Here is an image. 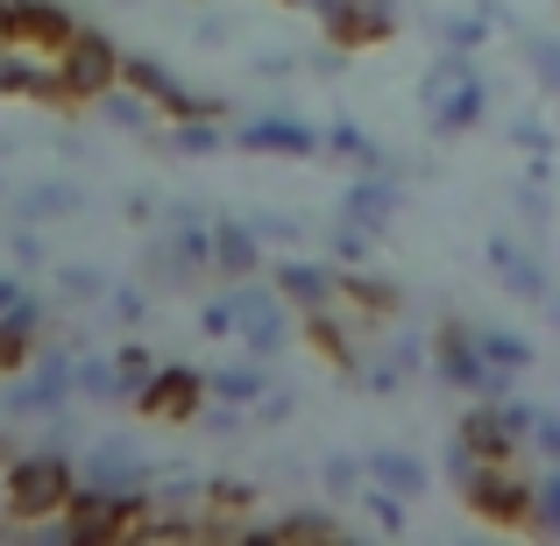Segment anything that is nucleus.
Masks as SVG:
<instances>
[{
  "label": "nucleus",
  "mask_w": 560,
  "mask_h": 546,
  "mask_svg": "<svg viewBox=\"0 0 560 546\" xmlns=\"http://www.w3.org/2000/svg\"><path fill=\"white\" fill-rule=\"evenodd\" d=\"M419 114H425V136L454 142L468 128H482L490 114V79L476 71V50H440L419 79Z\"/></svg>",
  "instance_id": "1"
},
{
  "label": "nucleus",
  "mask_w": 560,
  "mask_h": 546,
  "mask_svg": "<svg viewBox=\"0 0 560 546\" xmlns=\"http://www.w3.org/2000/svg\"><path fill=\"white\" fill-rule=\"evenodd\" d=\"M79 490V462L65 448H28L0 468V504H8L14 525H57Z\"/></svg>",
  "instance_id": "2"
},
{
  "label": "nucleus",
  "mask_w": 560,
  "mask_h": 546,
  "mask_svg": "<svg viewBox=\"0 0 560 546\" xmlns=\"http://www.w3.org/2000/svg\"><path fill=\"white\" fill-rule=\"evenodd\" d=\"M425 376L440 383V391H468V397H511V383H518V369H497L482 356L476 327L468 320H447V327L433 334V369Z\"/></svg>",
  "instance_id": "3"
},
{
  "label": "nucleus",
  "mask_w": 560,
  "mask_h": 546,
  "mask_svg": "<svg viewBox=\"0 0 560 546\" xmlns=\"http://www.w3.org/2000/svg\"><path fill=\"white\" fill-rule=\"evenodd\" d=\"M228 299H234V341L256 348V356H284L291 334H299V305L270 277H234Z\"/></svg>",
  "instance_id": "4"
},
{
  "label": "nucleus",
  "mask_w": 560,
  "mask_h": 546,
  "mask_svg": "<svg viewBox=\"0 0 560 546\" xmlns=\"http://www.w3.org/2000/svg\"><path fill=\"white\" fill-rule=\"evenodd\" d=\"M50 57H57V93H65V107H93L107 85H121V50H114L93 22H79Z\"/></svg>",
  "instance_id": "5"
},
{
  "label": "nucleus",
  "mask_w": 560,
  "mask_h": 546,
  "mask_svg": "<svg viewBox=\"0 0 560 546\" xmlns=\"http://www.w3.org/2000/svg\"><path fill=\"white\" fill-rule=\"evenodd\" d=\"M150 476H156V454L142 448L136 433H100L93 448L79 454V483L85 490L128 497V504H150Z\"/></svg>",
  "instance_id": "6"
},
{
  "label": "nucleus",
  "mask_w": 560,
  "mask_h": 546,
  "mask_svg": "<svg viewBox=\"0 0 560 546\" xmlns=\"http://www.w3.org/2000/svg\"><path fill=\"white\" fill-rule=\"evenodd\" d=\"M462 504L476 511L482 525L518 533V525H533V476L518 468V454H497V462H482L476 476L462 483Z\"/></svg>",
  "instance_id": "7"
},
{
  "label": "nucleus",
  "mask_w": 560,
  "mask_h": 546,
  "mask_svg": "<svg viewBox=\"0 0 560 546\" xmlns=\"http://www.w3.org/2000/svg\"><path fill=\"white\" fill-rule=\"evenodd\" d=\"M79 405V356L71 348H50L36 369H22V376L0 391V411L8 419H57V411Z\"/></svg>",
  "instance_id": "8"
},
{
  "label": "nucleus",
  "mask_w": 560,
  "mask_h": 546,
  "mask_svg": "<svg viewBox=\"0 0 560 546\" xmlns=\"http://www.w3.org/2000/svg\"><path fill=\"white\" fill-rule=\"evenodd\" d=\"M242 156H284V164H319L327 156V128H313L305 114H256V121L228 128Z\"/></svg>",
  "instance_id": "9"
},
{
  "label": "nucleus",
  "mask_w": 560,
  "mask_h": 546,
  "mask_svg": "<svg viewBox=\"0 0 560 546\" xmlns=\"http://www.w3.org/2000/svg\"><path fill=\"white\" fill-rule=\"evenodd\" d=\"M305 14H319V28H327L334 43H348V50L390 43L397 22H405V8H397V0H305Z\"/></svg>",
  "instance_id": "10"
},
{
  "label": "nucleus",
  "mask_w": 560,
  "mask_h": 546,
  "mask_svg": "<svg viewBox=\"0 0 560 546\" xmlns=\"http://www.w3.org/2000/svg\"><path fill=\"white\" fill-rule=\"evenodd\" d=\"M270 284L299 305V320L341 313V263H327V256H299V248H284L277 270H270Z\"/></svg>",
  "instance_id": "11"
},
{
  "label": "nucleus",
  "mask_w": 560,
  "mask_h": 546,
  "mask_svg": "<svg viewBox=\"0 0 560 546\" xmlns=\"http://www.w3.org/2000/svg\"><path fill=\"white\" fill-rule=\"evenodd\" d=\"M334 213L362 220V228L383 242V234H390V220L405 213V171H355V178L341 185V199H334Z\"/></svg>",
  "instance_id": "12"
},
{
  "label": "nucleus",
  "mask_w": 560,
  "mask_h": 546,
  "mask_svg": "<svg viewBox=\"0 0 560 546\" xmlns=\"http://www.w3.org/2000/svg\"><path fill=\"white\" fill-rule=\"evenodd\" d=\"M79 28V14L65 0H0V43H22V50H57V43Z\"/></svg>",
  "instance_id": "13"
},
{
  "label": "nucleus",
  "mask_w": 560,
  "mask_h": 546,
  "mask_svg": "<svg viewBox=\"0 0 560 546\" xmlns=\"http://www.w3.org/2000/svg\"><path fill=\"white\" fill-rule=\"evenodd\" d=\"M482 263H490V277H497V284H504L518 305H547L553 277H547V263L533 256V242H511V234H490V242H482Z\"/></svg>",
  "instance_id": "14"
},
{
  "label": "nucleus",
  "mask_w": 560,
  "mask_h": 546,
  "mask_svg": "<svg viewBox=\"0 0 560 546\" xmlns=\"http://www.w3.org/2000/svg\"><path fill=\"white\" fill-rule=\"evenodd\" d=\"M199 405H206V369H191V362H164L150 376V391L136 397L142 419H178V426L199 419Z\"/></svg>",
  "instance_id": "15"
},
{
  "label": "nucleus",
  "mask_w": 560,
  "mask_h": 546,
  "mask_svg": "<svg viewBox=\"0 0 560 546\" xmlns=\"http://www.w3.org/2000/svg\"><path fill=\"white\" fill-rule=\"evenodd\" d=\"M43 334H50V305L36 299V284H28L22 270H8L0 277V341L43 348Z\"/></svg>",
  "instance_id": "16"
},
{
  "label": "nucleus",
  "mask_w": 560,
  "mask_h": 546,
  "mask_svg": "<svg viewBox=\"0 0 560 546\" xmlns=\"http://www.w3.org/2000/svg\"><path fill=\"white\" fill-rule=\"evenodd\" d=\"M228 142L234 136H228V121H220V114H171V121L150 136V150L185 156V164H206V156H220Z\"/></svg>",
  "instance_id": "17"
},
{
  "label": "nucleus",
  "mask_w": 560,
  "mask_h": 546,
  "mask_svg": "<svg viewBox=\"0 0 560 546\" xmlns=\"http://www.w3.org/2000/svg\"><path fill=\"white\" fill-rule=\"evenodd\" d=\"M277 383V356H256V348H242L234 362H213L206 369V397H228V405H248L256 411V397Z\"/></svg>",
  "instance_id": "18"
},
{
  "label": "nucleus",
  "mask_w": 560,
  "mask_h": 546,
  "mask_svg": "<svg viewBox=\"0 0 560 546\" xmlns=\"http://www.w3.org/2000/svg\"><path fill=\"white\" fill-rule=\"evenodd\" d=\"M262 256H270V248H262V234L248 228V220H234V213H213V270L228 277H262Z\"/></svg>",
  "instance_id": "19"
},
{
  "label": "nucleus",
  "mask_w": 560,
  "mask_h": 546,
  "mask_svg": "<svg viewBox=\"0 0 560 546\" xmlns=\"http://www.w3.org/2000/svg\"><path fill=\"white\" fill-rule=\"evenodd\" d=\"M93 121H107L114 136H142V142H150L156 128H164V107H156V100H142L136 85L121 79V85H107V93L93 100Z\"/></svg>",
  "instance_id": "20"
},
{
  "label": "nucleus",
  "mask_w": 560,
  "mask_h": 546,
  "mask_svg": "<svg viewBox=\"0 0 560 546\" xmlns=\"http://www.w3.org/2000/svg\"><path fill=\"white\" fill-rule=\"evenodd\" d=\"M79 213H85V191L71 178H36L22 199L8 206V220H36V228H50V220H79Z\"/></svg>",
  "instance_id": "21"
},
{
  "label": "nucleus",
  "mask_w": 560,
  "mask_h": 546,
  "mask_svg": "<svg viewBox=\"0 0 560 546\" xmlns=\"http://www.w3.org/2000/svg\"><path fill=\"white\" fill-rule=\"evenodd\" d=\"M362 462H370V483H383V490H397V497H411V504L433 490V468H425L419 454H405V448H376V454H362Z\"/></svg>",
  "instance_id": "22"
},
{
  "label": "nucleus",
  "mask_w": 560,
  "mask_h": 546,
  "mask_svg": "<svg viewBox=\"0 0 560 546\" xmlns=\"http://www.w3.org/2000/svg\"><path fill=\"white\" fill-rule=\"evenodd\" d=\"M327 156H341V164H355V171H397V156L383 150L362 121H327Z\"/></svg>",
  "instance_id": "23"
},
{
  "label": "nucleus",
  "mask_w": 560,
  "mask_h": 546,
  "mask_svg": "<svg viewBox=\"0 0 560 546\" xmlns=\"http://www.w3.org/2000/svg\"><path fill=\"white\" fill-rule=\"evenodd\" d=\"M319 256H327V263H341V270H355V263H370V256H376V234L362 228V220L334 213L327 228H319Z\"/></svg>",
  "instance_id": "24"
},
{
  "label": "nucleus",
  "mask_w": 560,
  "mask_h": 546,
  "mask_svg": "<svg viewBox=\"0 0 560 546\" xmlns=\"http://www.w3.org/2000/svg\"><path fill=\"white\" fill-rule=\"evenodd\" d=\"M248 228L262 234V248H270V256H284V248H313V242H319V228H313L305 213H277V206H270V213H248Z\"/></svg>",
  "instance_id": "25"
},
{
  "label": "nucleus",
  "mask_w": 560,
  "mask_h": 546,
  "mask_svg": "<svg viewBox=\"0 0 560 546\" xmlns=\"http://www.w3.org/2000/svg\"><path fill=\"white\" fill-rule=\"evenodd\" d=\"M433 43H440V50H482V43H490V14H482V8L433 14Z\"/></svg>",
  "instance_id": "26"
},
{
  "label": "nucleus",
  "mask_w": 560,
  "mask_h": 546,
  "mask_svg": "<svg viewBox=\"0 0 560 546\" xmlns=\"http://www.w3.org/2000/svg\"><path fill=\"white\" fill-rule=\"evenodd\" d=\"M107 291H114L107 270H93V263H57V299L65 305H107Z\"/></svg>",
  "instance_id": "27"
},
{
  "label": "nucleus",
  "mask_w": 560,
  "mask_h": 546,
  "mask_svg": "<svg viewBox=\"0 0 560 546\" xmlns=\"http://www.w3.org/2000/svg\"><path fill=\"white\" fill-rule=\"evenodd\" d=\"M79 405H121V369H114V356H93V348L79 356Z\"/></svg>",
  "instance_id": "28"
},
{
  "label": "nucleus",
  "mask_w": 560,
  "mask_h": 546,
  "mask_svg": "<svg viewBox=\"0 0 560 546\" xmlns=\"http://www.w3.org/2000/svg\"><path fill=\"white\" fill-rule=\"evenodd\" d=\"M518 57L533 65V79L560 100V36H553V28H525V36H518Z\"/></svg>",
  "instance_id": "29"
},
{
  "label": "nucleus",
  "mask_w": 560,
  "mask_h": 546,
  "mask_svg": "<svg viewBox=\"0 0 560 546\" xmlns=\"http://www.w3.org/2000/svg\"><path fill=\"white\" fill-rule=\"evenodd\" d=\"M114 369H121V405L136 411V397L150 391V376H156L164 362H156V356H150L142 341H121V348H114Z\"/></svg>",
  "instance_id": "30"
},
{
  "label": "nucleus",
  "mask_w": 560,
  "mask_h": 546,
  "mask_svg": "<svg viewBox=\"0 0 560 546\" xmlns=\"http://www.w3.org/2000/svg\"><path fill=\"white\" fill-rule=\"evenodd\" d=\"M476 341H482V356H490L497 369H533L539 362V348L525 341L518 327H476Z\"/></svg>",
  "instance_id": "31"
},
{
  "label": "nucleus",
  "mask_w": 560,
  "mask_h": 546,
  "mask_svg": "<svg viewBox=\"0 0 560 546\" xmlns=\"http://www.w3.org/2000/svg\"><path fill=\"white\" fill-rule=\"evenodd\" d=\"M8 263H14L22 277L50 270V242H43V228H36V220H8Z\"/></svg>",
  "instance_id": "32"
},
{
  "label": "nucleus",
  "mask_w": 560,
  "mask_h": 546,
  "mask_svg": "<svg viewBox=\"0 0 560 546\" xmlns=\"http://www.w3.org/2000/svg\"><path fill=\"white\" fill-rule=\"evenodd\" d=\"M191 426H199L206 440H242L248 426H256V411H248V405H228V397H206V405H199V419H191Z\"/></svg>",
  "instance_id": "33"
},
{
  "label": "nucleus",
  "mask_w": 560,
  "mask_h": 546,
  "mask_svg": "<svg viewBox=\"0 0 560 546\" xmlns=\"http://www.w3.org/2000/svg\"><path fill=\"white\" fill-rule=\"evenodd\" d=\"M355 504L370 511V525H376V533H405V511H411V497L383 490V483H362V490H355Z\"/></svg>",
  "instance_id": "34"
},
{
  "label": "nucleus",
  "mask_w": 560,
  "mask_h": 546,
  "mask_svg": "<svg viewBox=\"0 0 560 546\" xmlns=\"http://www.w3.org/2000/svg\"><path fill=\"white\" fill-rule=\"evenodd\" d=\"M511 142H518V156H553L560 121H547V114H511Z\"/></svg>",
  "instance_id": "35"
},
{
  "label": "nucleus",
  "mask_w": 560,
  "mask_h": 546,
  "mask_svg": "<svg viewBox=\"0 0 560 546\" xmlns=\"http://www.w3.org/2000/svg\"><path fill=\"white\" fill-rule=\"evenodd\" d=\"M533 533H553L560 539V462H547L533 476Z\"/></svg>",
  "instance_id": "36"
},
{
  "label": "nucleus",
  "mask_w": 560,
  "mask_h": 546,
  "mask_svg": "<svg viewBox=\"0 0 560 546\" xmlns=\"http://www.w3.org/2000/svg\"><path fill=\"white\" fill-rule=\"evenodd\" d=\"M100 313H107L114 327H128V334H136L142 320H150V284H114V291H107V305H100Z\"/></svg>",
  "instance_id": "37"
},
{
  "label": "nucleus",
  "mask_w": 560,
  "mask_h": 546,
  "mask_svg": "<svg viewBox=\"0 0 560 546\" xmlns=\"http://www.w3.org/2000/svg\"><path fill=\"white\" fill-rule=\"evenodd\" d=\"M256 504V483H242V476H206V525L220 519V511H248Z\"/></svg>",
  "instance_id": "38"
},
{
  "label": "nucleus",
  "mask_w": 560,
  "mask_h": 546,
  "mask_svg": "<svg viewBox=\"0 0 560 546\" xmlns=\"http://www.w3.org/2000/svg\"><path fill=\"white\" fill-rule=\"evenodd\" d=\"M319 483H327V497H355L362 483H370V462H362V454H327V462H319Z\"/></svg>",
  "instance_id": "39"
},
{
  "label": "nucleus",
  "mask_w": 560,
  "mask_h": 546,
  "mask_svg": "<svg viewBox=\"0 0 560 546\" xmlns=\"http://www.w3.org/2000/svg\"><path fill=\"white\" fill-rule=\"evenodd\" d=\"M341 525H334V511H284L277 519V539H334Z\"/></svg>",
  "instance_id": "40"
},
{
  "label": "nucleus",
  "mask_w": 560,
  "mask_h": 546,
  "mask_svg": "<svg viewBox=\"0 0 560 546\" xmlns=\"http://www.w3.org/2000/svg\"><path fill=\"white\" fill-rule=\"evenodd\" d=\"M511 213H518L525 228L539 234V228H547V220H553V199H547V185H539V178H525L518 191H511Z\"/></svg>",
  "instance_id": "41"
},
{
  "label": "nucleus",
  "mask_w": 560,
  "mask_h": 546,
  "mask_svg": "<svg viewBox=\"0 0 560 546\" xmlns=\"http://www.w3.org/2000/svg\"><path fill=\"white\" fill-rule=\"evenodd\" d=\"M199 334H206V341H234V299H228V291L199 299Z\"/></svg>",
  "instance_id": "42"
},
{
  "label": "nucleus",
  "mask_w": 560,
  "mask_h": 546,
  "mask_svg": "<svg viewBox=\"0 0 560 546\" xmlns=\"http://www.w3.org/2000/svg\"><path fill=\"white\" fill-rule=\"evenodd\" d=\"M525 454H539V462H560V411L539 405V419H533V440H525Z\"/></svg>",
  "instance_id": "43"
},
{
  "label": "nucleus",
  "mask_w": 560,
  "mask_h": 546,
  "mask_svg": "<svg viewBox=\"0 0 560 546\" xmlns=\"http://www.w3.org/2000/svg\"><path fill=\"white\" fill-rule=\"evenodd\" d=\"M348 57H355V50H348V43H319V50H305V71H313V79H341V71H348Z\"/></svg>",
  "instance_id": "44"
},
{
  "label": "nucleus",
  "mask_w": 560,
  "mask_h": 546,
  "mask_svg": "<svg viewBox=\"0 0 560 546\" xmlns=\"http://www.w3.org/2000/svg\"><path fill=\"white\" fill-rule=\"evenodd\" d=\"M291 411H299V391H284V383H270V391L256 397V426H284Z\"/></svg>",
  "instance_id": "45"
},
{
  "label": "nucleus",
  "mask_w": 560,
  "mask_h": 546,
  "mask_svg": "<svg viewBox=\"0 0 560 546\" xmlns=\"http://www.w3.org/2000/svg\"><path fill=\"white\" fill-rule=\"evenodd\" d=\"M121 213L136 220V228H164V206H156V191H128V199H121Z\"/></svg>",
  "instance_id": "46"
},
{
  "label": "nucleus",
  "mask_w": 560,
  "mask_h": 546,
  "mask_svg": "<svg viewBox=\"0 0 560 546\" xmlns=\"http://www.w3.org/2000/svg\"><path fill=\"white\" fill-rule=\"evenodd\" d=\"M305 57H256V79H299Z\"/></svg>",
  "instance_id": "47"
},
{
  "label": "nucleus",
  "mask_w": 560,
  "mask_h": 546,
  "mask_svg": "<svg viewBox=\"0 0 560 546\" xmlns=\"http://www.w3.org/2000/svg\"><path fill=\"white\" fill-rule=\"evenodd\" d=\"M191 36H199V43H206V50H220V43H228V22H220V14H206V22H199V28H191Z\"/></svg>",
  "instance_id": "48"
},
{
  "label": "nucleus",
  "mask_w": 560,
  "mask_h": 546,
  "mask_svg": "<svg viewBox=\"0 0 560 546\" xmlns=\"http://www.w3.org/2000/svg\"><path fill=\"white\" fill-rule=\"evenodd\" d=\"M57 150H65L71 164H93V142H79V136H57Z\"/></svg>",
  "instance_id": "49"
},
{
  "label": "nucleus",
  "mask_w": 560,
  "mask_h": 546,
  "mask_svg": "<svg viewBox=\"0 0 560 546\" xmlns=\"http://www.w3.org/2000/svg\"><path fill=\"white\" fill-rule=\"evenodd\" d=\"M547 320H553V327H560V284L547 291Z\"/></svg>",
  "instance_id": "50"
},
{
  "label": "nucleus",
  "mask_w": 560,
  "mask_h": 546,
  "mask_svg": "<svg viewBox=\"0 0 560 546\" xmlns=\"http://www.w3.org/2000/svg\"><path fill=\"white\" fill-rule=\"evenodd\" d=\"M0 85H8V43H0Z\"/></svg>",
  "instance_id": "51"
},
{
  "label": "nucleus",
  "mask_w": 560,
  "mask_h": 546,
  "mask_svg": "<svg viewBox=\"0 0 560 546\" xmlns=\"http://www.w3.org/2000/svg\"><path fill=\"white\" fill-rule=\"evenodd\" d=\"M114 8H136V0H114Z\"/></svg>",
  "instance_id": "52"
},
{
  "label": "nucleus",
  "mask_w": 560,
  "mask_h": 546,
  "mask_svg": "<svg viewBox=\"0 0 560 546\" xmlns=\"http://www.w3.org/2000/svg\"><path fill=\"white\" fill-rule=\"evenodd\" d=\"M0 199H8V178H0Z\"/></svg>",
  "instance_id": "53"
}]
</instances>
